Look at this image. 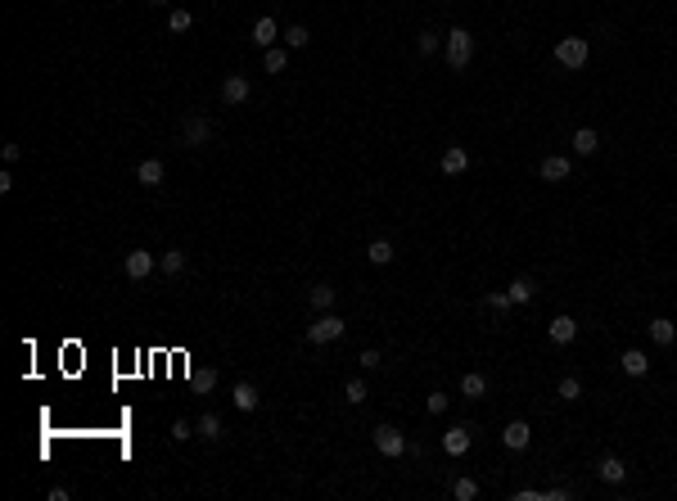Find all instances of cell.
I'll return each mask as SVG.
<instances>
[{"mask_svg":"<svg viewBox=\"0 0 677 501\" xmlns=\"http://www.w3.org/2000/svg\"><path fill=\"white\" fill-rule=\"evenodd\" d=\"M443 59H447V68H452V73H465V68H470V59H474V36L465 32V27H452V32L443 36Z\"/></svg>","mask_w":677,"mask_h":501,"instance_id":"6da1fadb","label":"cell"},{"mask_svg":"<svg viewBox=\"0 0 677 501\" xmlns=\"http://www.w3.org/2000/svg\"><path fill=\"white\" fill-rule=\"evenodd\" d=\"M343 330H348V321L343 316H335V312H317V321L307 325V343H339L343 339Z\"/></svg>","mask_w":677,"mask_h":501,"instance_id":"7a4b0ae2","label":"cell"},{"mask_svg":"<svg viewBox=\"0 0 677 501\" xmlns=\"http://www.w3.org/2000/svg\"><path fill=\"white\" fill-rule=\"evenodd\" d=\"M587 59H592V45H587V36H565V41H556V63H565L569 73L587 68Z\"/></svg>","mask_w":677,"mask_h":501,"instance_id":"3957f363","label":"cell"},{"mask_svg":"<svg viewBox=\"0 0 677 501\" xmlns=\"http://www.w3.org/2000/svg\"><path fill=\"white\" fill-rule=\"evenodd\" d=\"M406 447H411V438H406L402 429H393V425H379L375 429V451H379V456H388V461H393V456H406Z\"/></svg>","mask_w":677,"mask_h":501,"instance_id":"277c9868","label":"cell"},{"mask_svg":"<svg viewBox=\"0 0 677 501\" xmlns=\"http://www.w3.org/2000/svg\"><path fill=\"white\" fill-rule=\"evenodd\" d=\"M208 136H213V122H208L204 113H190V118L181 122V144H190V149L208 144Z\"/></svg>","mask_w":677,"mask_h":501,"instance_id":"5b68a950","label":"cell"},{"mask_svg":"<svg viewBox=\"0 0 677 501\" xmlns=\"http://www.w3.org/2000/svg\"><path fill=\"white\" fill-rule=\"evenodd\" d=\"M249 95H253V82H249L244 73H231V77L222 82V104H231V109H235V104H244Z\"/></svg>","mask_w":677,"mask_h":501,"instance_id":"8992f818","label":"cell"},{"mask_svg":"<svg viewBox=\"0 0 677 501\" xmlns=\"http://www.w3.org/2000/svg\"><path fill=\"white\" fill-rule=\"evenodd\" d=\"M154 267H158V257L145 253V248H136V253L122 257V271H127L131 281H145V276H154Z\"/></svg>","mask_w":677,"mask_h":501,"instance_id":"52a82bcc","label":"cell"},{"mask_svg":"<svg viewBox=\"0 0 677 501\" xmlns=\"http://www.w3.org/2000/svg\"><path fill=\"white\" fill-rule=\"evenodd\" d=\"M280 36H284V32H280V23H275L271 14H262V18L253 23V36H249V41L257 45V50H271V45L280 41Z\"/></svg>","mask_w":677,"mask_h":501,"instance_id":"ba28073f","label":"cell"},{"mask_svg":"<svg viewBox=\"0 0 677 501\" xmlns=\"http://www.w3.org/2000/svg\"><path fill=\"white\" fill-rule=\"evenodd\" d=\"M501 442H506L510 451H524L533 442V425H528V420H510V425L501 429Z\"/></svg>","mask_w":677,"mask_h":501,"instance_id":"9c48e42d","label":"cell"},{"mask_svg":"<svg viewBox=\"0 0 677 501\" xmlns=\"http://www.w3.org/2000/svg\"><path fill=\"white\" fill-rule=\"evenodd\" d=\"M163 177H167L163 158H145V163H136V181H140L145 190H158V186H163Z\"/></svg>","mask_w":677,"mask_h":501,"instance_id":"30bf717a","label":"cell"},{"mask_svg":"<svg viewBox=\"0 0 677 501\" xmlns=\"http://www.w3.org/2000/svg\"><path fill=\"white\" fill-rule=\"evenodd\" d=\"M618 371L632 375V380H641V375H651V357H646L641 348H623V357H618Z\"/></svg>","mask_w":677,"mask_h":501,"instance_id":"8fae6325","label":"cell"},{"mask_svg":"<svg viewBox=\"0 0 677 501\" xmlns=\"http://www.w3.org/2000/svg\"><path fill=\"white\" fill-rule=\"evenodd\" d=\"M547 339L560 343V348H565V343H574L578 339V321H574V316H556V321L547 325Z\"/></svg>","mask_w":677,"mask_h":501,"instance_id":"7c38bea8","label":"cell"},{"mask_svg":"<svg viewBox=\"0 0 677 501\" xmlns=\"http://www.w3.org/2000/svg\"><path fill=\"white\" fill-rule=\"evenodd\" d=\"M569 172H574V167H569L565 154H547V158H542V167H538V177L542 181H569Z\"/></svg>","mask_w":677,"mask_h":501,"instance_id":"4fadbf2b","label":"cell"},{"mask_svg":"<svg viewBox=\"0 0 677 501\" xmlns=\"http://www.w3.org/2000/svg\"><path fill=\"white\" fill-rule=\"evenodd\" d=\"M646 334H651V343H660V348H673L677 343V325L669 321V316H655V321L646 325Z\"/></svg>","mask_w":677,"mask_h":501,"instance_id":"5bb4252c","label":"cell"},{"mask_svg":"<svg viewBox=\"0 0 677 501\" xmlns=\"http://www.w3.org/2000/svg\"><path fill=\"white\" fill-rule=\"evenodd\" d=\"M470 429H465V425H452V429H447L443 433V451H447V456H465V451H470Z\"/></svg>","mask_w":677,"mask_h":501,"instance_id":"9a60e30c","label":"cell"},{"mask_svg":"<svg viewBox=\"0 0 677 501\" xmlns=\"http://www.w3.org/2000/svg\"><path fill=\"white\" fill-rule=\"evenodd\" d=\"M231 402H235V411H244V416H249V411H257V402H262V393H257V384H235L231 389Z\"/></svg>","mask_w":677,"mask_h":501,"instance_id":"2e32d148","label":"cell"},{"mask_svg":"<svg viewBox=\"0 0 677 501\" xmlns=\"http://www.w3.org/2000/svg\"><path fill=\"white\" fill-rule=\"evenodd\" d=\"M596 474H600V484H609V488H618L627 479V465L618 456H600V465H596Z\"/></svg>","mask_w":677,"mask_h":501,"instance_id":"e0dca14e","label":"cell"},{"mask_svg":"<svg viewBox=\"0 0 677 501\" xmlns=\"http://www.w3.org/2000/svg\"><path fill=\"white\" fill-rule=\"evenodd\" d=\"M461 172H470V154H465L461 144H447V154H443V177H461Z\"/></svg>","mask_w":677,"mask_h":501,"instance_id":"ac0fdd59","label":"cell"},{"mask_svg":"<svg viewBox=\"0 0 677 501\" xmlns=\"http://www.w3.org/2000/svg\"><path fill=\"white\" fill-rule=\"evenodd\" d=\"M569 144H574V154H578V158H592V154L600 149V136H596L592 127H578V131H574V140H569Z\"/></svg>","mask_w":677,"mask_h":501,"instance_id":"d6986e66","label":"cell"},{"mask_svg":"<svg viewBox=\"0 0 677 501\" xmlns=\"http://www.w3.org/2000/svg\"><path fill=\"white\" fill-rule=\"evenodd\" d=\"M262 68L271 77H280L284 68H289V45H271V50H262Z\"/></svg>","mask_w":677,"mask_h":501,"instance_id":"ffe728a7","label":"cell"},{"mask_svg":"<svg viewBox=\"0 0 677 501\" xmlns=\"http://www.w3.org/2000/svg\"><path fill=\"white\" fill-rule=\"evenodd\" d=\"M195 433L204 442H217V438H222V416H217V411H204V416L195 420Z\"/></svg>","mask_w":677,"mask_h":501,"instance_id":"44dd1931","label":"cell"},{"mask_svg":"<svg viewBox=\"0 0 677 501\" xmlns=\"http://www.w3.org/2000/svg\"><path fill=\"white\" fill-rule=\"evenodd\" d=\"M483 393H488V380H483L479 371H470V375H461V398H470V402H479Z\"/></svg>","mask_w":677,"mask_h":501,"instance_id":"7402d4cb","label":"cell"},{"mask_svg":"<svg viewBox=\"0 0 677 501\" xmlns=\"http://www.w3.org/2000/svg\"><path fill=\"white\" fill-rule=\"evenodd\" d=\"M335 298H339V294H335L330 285H312V289H307V303L317 307V312H330V307H335Z\"/></svg>","mask_w":677,"mask_h":501,"instance_id":"603a6c76","label":"cell"},{"mask_svg":"<svg viewBox=\"0 0 677 501\" xmlns=\"http://www.w3.org/2000/svg\"><path fill=\"white\" fill-rule=\"evenodd\" d=\"M366 257L375 267H388V262H393V244H388V239H370V244H366Z\"/></svg>","mask_w":677,"mask_h":501,"instance_id":"cb8c5ba5","label":"cell"},{"mask_svg":"<svg viewBox=\"0 0 677 501\" xmlns=\"http://www.w3.org/2000/svg\"><path fill=\"white\" fill-rule=\"evenodd\" d=\"M158 267H163V276H181L185 271V253H181V248H167V253L158 257Z\"/></svg>","mask_w":677,"mask_h":501,"instance_id":"d4e9b609","label":"cell"},{"mask_svg":"<svg viewBox=\"0 0 677 501\" xmlns=\"http://www.w3.org/2000/svg\"><path fill=\"white\" fill-rule=\"evenodd\" d=\"M190 27H195V14H190V9H172L167 14V32H190Z\"/></svg>","mask_w":677,"mask_h":501,"instance_id":"484cf974","label":"cell"},{"mask_svg":"<svg viewBox=\"0 0 677 501\" xmlns=\"http://www.w3.org/2000/svg\"><path fill=\"white\" fill-rule=\"evenodd\" d=\"M307 41H312V32L303 23H289V27H284V45H289V50H303Z\"/></svg>","mask_w":677,"mask_h":501,"instance_id":"4316f807","label":"cell"},{"mask_svg":"<svg viewBox=\"0 0 677 501\" xmlns=\"http://www.w3.org/2000/svg\"><path fill=\"white\" fill-rule=\"evenodd\" d=\"M556 393H560L565 402H578V398H583V380H578V375H565V380L556 384Z\"/></svg>","mask_w":677,"mask_h":501,"instance_id":"83f0119b","label":"cell"},{"mask_svg":"<svg viewBox=\"0 0 677 501\" xmlns=\"http://www.w3.org/2000/svg\"><path fill=\"white\" fill-rule=\"evenodd\" d=\"M416 50H420L425 59H429V54H438V50H443V36H438V32H429V27H425V32L416 36Z\"/></svg>","mask_w":677,"mask_h":501,"instance_id":"f1b7e54d","label":"cell"},{"mask_svg":"<svg viewBox=\"0 0 677 501\" xmlns=\"http://www.w3.org/2000/svg\"><path fill=\"white\" fill-rule=\"evenodd\" d=\"M506 294H510V303H528V298H533V281H528V276H515Z\"/></svg>","mask_w":677,"mask_h":501,"instance_id":"f546056e","label":"cell"},{"mask_svg":"<svg viewBox=\"0 0 677 501\" xmlns=\"http://www.w3.org/2000/svg\"><path fill=\"white\" fill-rule=\"evenodd\" d=\"M343 398L352 402V407H361V402L370 398V389H366V380H348V389H343Z\"/></svg>","mask_w":677,"mask_h":501,"instance_id":"4dcf8cb0","label":"cell"},{"mask_svg":"<svg viewBox=\"0 0 677 501\" xmlns=\"http://www.w3.org/2000/svg\"><path fill=\"white\" fill-rule=\"evenodd\" d=\"M452 497L456 501H474V497H479V484H474V479H456V484H452Z\"/></svg>","mask_w":677,"mask_h":501,"instance_id":"1f68e13d","label":"cell"},{"mask_svg":"<svg viewBox=\"0 0 677 501\" xmlns=\"http://www.w3.org/2000/svg\"><path fill=\"white\" fill-rule=\"evenodd\" d=\"M483 307H492V312L501 316V312H510L515 303H510V294H506V289H497V294H488V298H483Z\"/></svg>","mask_w":677,"mask_h":501,"instance_id":"d6a6232c","label":"cell"},{"mask_svg":"<svg viewBox=\"0 0 677 501\" xmlns=\"http://www.w3.org/2000/svg\"><path fill=\"white\" fill-rule=\"evenodd\" d=\"M195 389L199 393H213L217 389V371H213V366H208V371H195Z\"/></svg>","mask_w":677,"mask_h":501,"instance_id":"836d02e7","label":"cell"},{"mask_svg":"<svg viewBox=\"0 0 677 501\" xmlns=\"http://www.w3.org/2000/svg\"><path fill=\"white\" fill-rule=\"evenodd\" d=\"M425 407H429V416H443V411L452 407V398H447V393H429V398H425Z\"/></svg>","mask_w":677,"mask_h":501,"instance_id":"e575fe53","label":"cell"},{"mask_svg":"<svg viewBox=\"0 0 677 501\" xmlns=\"http://www.w3.org/2000/svg\"><path fill=\"white\" fill-rule=\"evenodd\" d=\"M172 438H176V442L195 438V425H190V420H176V425H172Z\"/></svg>","mask_w":677,"mask_h":501,"instance_id":"d590c367","label":"cell"},{"mask_svg":"<svg viewBox=\"0 0 677 501\" xmlns=\"http://www.w3.org/2000/svg\"><path fill=\"white\" fill-rule=\"evenodd\" d=\"M361 366H366V371H379V366H384V357H379V352L375 348H366V352H361V357H357Z\"/></svg>","mask_w":677,"mask_h":501,"instance_id":"8d00e7d4","label":"cell"},{"mask_svg":"<svg viewBox=\"0 0 677 501\" xmlns=\"http://www.w3.org/2000/svg\"><path fill=\"white\" fill-rule=\"evenodd\" d=\"M0 154H5V163H18V158H23V149H18V144H5Z\"/></svg>","mask_w":677,"mask_h":501,"instance_id":"74e56055","label":"cell"},{"mask_svg":"<svg viewBox=\"0 0 677 501\" xmlns=\"http://www.w3.org/2000/svg\"><path fill=\"white\" fill-rule=\"evenodd\" d=\"M149 5H158V9H163V5H172V0H149Z\"/></svg>","mask_w":677,"mask_h":501,"instance_id":"f35d334b","label":"cell"}]
</instances>
